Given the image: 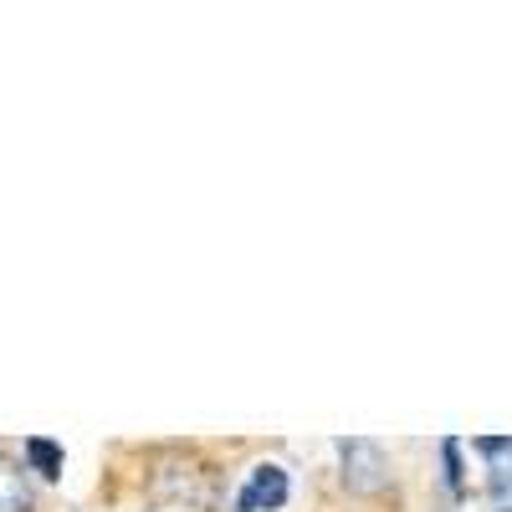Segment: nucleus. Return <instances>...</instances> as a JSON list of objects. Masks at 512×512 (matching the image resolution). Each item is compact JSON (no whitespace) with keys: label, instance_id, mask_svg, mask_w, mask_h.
Wrapping results in <instances>:
<instances>
[{"label":"nucleus","instance_id":"nucleus-2","mask_svg":"<svg viewBox=\"0 0 512 512\" xmlns=\"http://www.w3.org/2000/svg\"><path fill=\"white\" fill-rule=\"evenodd\" d=\"M472 451L487 461V497H492V512H512V436H477Z\"/></svg>","mask_w":512,"mask_h":512},{"label":"nucleus","instance_id":"nucleus-4","mask_svg":"<svg viewBox=\"0 0 512 512\" xmlns=\"http://www.w3.org/2000/svg\"><path fill=\"white\" fill-rule=\"evenodd\" d=\"M21 456H26V466H31L41 482H57L62 466H67V451H62L57 441H47V436H26V441H21Z\"/></svg>","mask_w":512,"mask_h":512},{"label":"nucleus","instance_id":"nucleus-5","mask_svg":"<svg viewBox=\"0 0 512 512\" xmlns=\"http://www.w3.org/2000/svg\"><path fill=\"white\" fill-rule=\"evenodd\" d=\"M36 497H31V482L16 472V466H0V512H31Z\"/></svg>","mask_w":512,"mask_h":512},{"label":"nucleus","instance_id":"nucleus-1","mask_svg":"<svg viewBox=\"0 0 512 512\" xmlns=\"http://www.w3.org/2000/svg\"><path fill=\"white\" fill-rule=\"evenodd\" d=\"M287 497H292L287 466L256 461L246 472V482H241V492H236V512H277V507H287Z\"/></svg>","mask_w":512,"mask_h":512},{"label":"nucleus","instance_id":"nucleus-3","mask_svg":"<svg viewBox=\"0 0 512 512\" xmlns=\"http://www.w3.org/2000/svg\"><path fill=\"white\" fill-rule=\"evenodd\" d=\"M338 456H344V482L354 492L384 487V451L374 441H338Z\"/></svg>","mask_w":512,"mask_h":512},{"label":"nucleus","instance_id":"nucleus-6","mask_svg":"<svg viewBox=\"0 0 512 512\" xmlns=\"http://www.w3.org/2000/svg\"><path fill=\"white\" fill-rule=\"evenodd\" d=\"M441 461H446V487L456 497H466V477H461V441H441Z\"/></svg>","mask_w":512,"mask_h":512}]
</instances>
